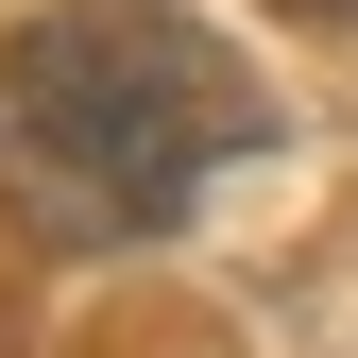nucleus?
I'll return each mask as SVG.
<instances>
[{"label":"nucleus","mask_w":358,"mask_h":358,"mask_svg":"<svg viewBox=\"0 0 358 358\" xmlns=\"http://www.w3.org/2000/svg\"><path fill=\"white\" fill-rule=\"evenodd\" d=\"M0 120H17L69 188H103L137 222H171L205 171H239L273 137L256 69L222 52L205 17H171V0H52V17H17L0 34Z\"/></svg>","instance_id":"obj_1"},{"label":"nucleus","mask_w":358,"mask_h":358,"mask_svg":"<svg viewBox=\"0 0 358 358\" xmlns=\"http://www.w3.org/2000/svg\"><path fill=\"white\" fill-rule=\"evenodd\" d=\"M290 17H307V34H358V0H290Z\"/></svg>","instance_id":"obj_2"}]
</instances>
